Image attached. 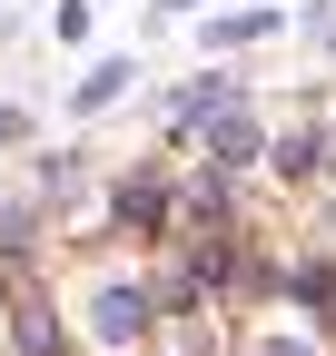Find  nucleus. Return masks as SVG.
Here are the masks:
<instances>
[{
  "instance_id": "1",
  "label": "nucleus",
  "mask_w": 336,
  "mask_h": 356,
  "mask_svg": "<svg viewBox=\"0 0 336 356\" xmlns=\"http://www.w3.org/2000/svg\"><path fill=\"white\" fill-rule=\"evenodd\" d=\"M139 307H149L139 287H109L99 297V337H139Z\"/></svg>"
},
{
  "instance_id": "2",
  "label": "nucleus",
  "mask_w": 336,
  "mask_h": 356,
  "mask_svg": "<svg viewBox=\"0 0 336 356\" xmlns=\"http://www.w3.org/2000/svg\"><path fill=\"white\" fill-rule=\"evenodd\" d=\"M119 79H129V70H119V60H109V70H90V79H79V89H69V99H79V109H109V99H119Z\"/></svg>"
},
{
  "instance_id": "3",
  "label": "nucleus",
  "mask_w": 336,
  "mask_h": 356,
  "mask_svg": "<svg viewBox=\"0 0 336 356\" xmlns=\"http://www.w3.org/2000/svg\"><path fill=\"white\" fill-rule=\"evenodd\" d=\"M218 149H228V168H247V159H258V129H247V119H228V129H218Z\"/></svg>"
}]
</instances>
